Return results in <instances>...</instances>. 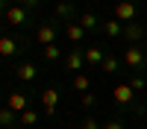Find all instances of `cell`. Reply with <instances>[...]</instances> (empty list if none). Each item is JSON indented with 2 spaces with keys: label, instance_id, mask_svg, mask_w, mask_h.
Listing matches in <instances>:
<instances>
[{
  "label": "cell",
  "instance_id": "cell-1",
  "mask_svg": "<svg viewBox=\"0 0 147 129\" xmlns=\"http://www.w3.org/2000/svg\"><path fill=\"white\" fill-rule=\"evenodd\" d=\"M121 62H124L127 68H132L136 74H141V70L147 68V53L141 50L138 44H127V50H124V56H121Z\"/></svg>",
  "mask_w": 147,
  "mask_h": 129
},
{
  "label": "cell",
  "instance_id": "cell-2",
  "mask_svg": "<svg viewBox=\"0 0 147 129\" xmlns=\"http://www.w3.org/2000/svg\"><path fill=\"white\" fill-rule=\"evenodd\" d=\"M136 97L138 94L129 88V82H118V85L112 88V100L121 106V109H136Z\"/></svg>",
  "mask_w": 147,
  "mask_h": 129
},
{
  "label": "cell",
  "instance_id": "cell-3",
  "mask_svg": "<svg viewBox=\"0 0 147 129\" xmlns=\"http://www.w3.org/2000/svg\"><path fill=\"white\" fill-rule=\"evenodd\" d=\"M56 38H59L56 23H41V27L35 29V44H41V47H47V44H56Z\"/></svg>",
  "mask_w": 147,
  "mask_h": 129
},
{
  "label": "cell",
  "instance_id": "cell-4",
  "mask_svg": "<svg viewBox=\"0 0 147 129\" xmlns=\"http://www.w3.org/2000/svg\"><path fill=\"white\" fill-rule=\"evenodd\" d=\"M136 12H138V6L132 3V0H121V3L115 6V18L121 23H132L136 21Z\"/></svg>",
  "mask_w": 147,
  "mask_h": 129
},
{
  "label": "cell",
  "instance_id": "cell-5",
  "mask_svg": "<svg viewBox=\"0 0 147 129\" xmlns=\"http://www.w3.org/2000/svg\"><path fill=\"white\" fill-rule=\"evenodd\" d=\"M82 65H85V50L74 47V50L65 56V68H68V70H74V74H82Z\"/></svg>",
  "mask_w": 147,
  "mask_h": 129
},
{
  "label": "cell",
  "instance_id": "cell-6",
  "mask_svg": "<svg viewBox=\"0 0 147 129\" xmlns=\"http://www.w3.org/2000/svg\"><path fill=\"white\" fill-rule=\"evenodd\" d=\"M30 18V9H24V6H9L6 9V23H12V27H24Z\"/></svg>",
  "mask_w": 147,
  "mask_h": 129
},
{
  "label": "cell",
  "instance_id": "cell-7",
  "mask_svg": "<svg viewBox=\"0 0 147 129\" xmlns=\"http://www.w3.org/2000/svg\"><path fill=\"white\" fill-rule=\"evenodd\" d=\"M53 18L56 21H77L80 15H77V9H74V3H68V0H62V3H56V9H53Z\"/></svg>",
  "mask_w": 147,
  "mask_h": 129
},
{
  "label": "cell",
  "instance_id": "cell-8",
  "mask_svg": "<svg viewBox=\"0 0 147 129\" xmlns=\"http://www.w3.org/2000/svg\"><path fill=\"white\" fill-rule=\"evenodd\" d=\"M15 76H18L21 82H35V76H38V68H35L32 62H21V65L15 68Z\"/></svg>",
  "mask_w": 147,
  "mask_h": 129
},
{
  "label": "cell",
  "instance_id": "cell-9",
  "mask_svg": "<svg viewBox=\"0 0 147 129\" xmlns=\"http://www.w3.org/2000/svg\"><path fill=\"white\" fill-rule=\"evenodd\" d=\"M124 38H127L129 44H138V41L144 38V27H138L136 21H132V23H124Z\"/></svg>",
  "mask_w": 147,
  "mask_h": 129
},
{
  "label": "cell",
  "instance_id": "cell-10",
  "mask_svg": "<svg viewBox=\"0 0 147 129\" xmlns=\"http://www.w3.org/2000/svg\"><path fill=\"white\" fill-rule=\"evenodd\" d=\"M41 103H44V112L53 114V112H56V103H59V88H44Z\"/></svg>",
  "mask_w": 147,
  "mask_h": 129
},
{
  "label": "cell",
  "instance_id": "cell-11",
  "mask_svg": "<svg viewBox=\"0 0 147 129\" xmlns=\"http://www.w3.org/2000/svg\"><path fill=\"white\" fill-rule=\"evenodd\" d=\"M77 23H80V27H82L85 32H91V29H97V27H100V18H97L94 12H80Z\"/></svg>",
  "mask_w": 147,
  "mask_h": 129
},
{
  "label": "cell",
  "instance_id": "cell-12",
  "mask_svg": "<svg viewBox=\"0 0 147 129\" xmlns=\"http://www.w3.org/2000/svg\"><path fill=\"white\" fill-rule=\"evenodd\" d=\"M121 59L118 56H112V53H106V59H103V65H100V70L103 74H109V76H115V74H121Z\"/></svg>",
  "mask_w": 147,
  "mask_h": 129
},
{
  "label": "cell",
  "instance_id": "cell-13",
  "mask_svg": "<svg viewBox=\"0 0 147 129\" xmlns=\"http://www.w3.org/2000/svg\"><path fill=\"white\" fill-rule=\"evenodd\" d=\"M6 106L15 114H21V112H27V97H24L21 91H15V94H9V100H6Z\"/></svg>",
  "mask_w": 147,
  "mask_h": 129
},
{
  "label": "cell",
  "instance_id": "cell-14",
  "mask_svg": "<svg viewBox=\"0 0 147 129\" xmlns=\"http://www.w3.org/2000/svg\"><path fill=\"white\" fill-rule=\"evenodd\" d=\"M71 88H74V91H80V94H88V88H91V79L85 76V74H74V79H71Z\"/></svg>",
  "mask_w": 147,
  "mask_h": 129
},
{
  "label": "cell",
  "instance_id": "cell-15",
  "mask_svg": "<svg viewBox=\"0 0 147 129\" xmlns=\"http://www.w3.org/2000/svg\"><path fill=\"white\" fill-rule=\"evenodd\" d=\"M65 35H68V41H74V44H80V41H82V35H85V29L80 27L77 21H71L68 27H65Z\"/></svg>",
  "mask_w": 147,
  "mask_h": 129
},
{
  "label": "cell",
  "instance_id": "cell-16",
  "mask_svg": "<svg viewBox=\"0 0 147 129\" xmlns=\"http://www.w3.org/2000/svg\"><path fill=\"white\" fill-rule=\"evenodd\" d=\"M103 59H106V53L100 50V47H88V50H85V65H97L100 68Z\"/></svg>",
  "mask_w": 147,
  "mask_h": 129
},
{
  "label": "cell",
  "instance_id": "cell-17",
  "mask_svg": "<svg viewBox=\"0 0 147 129\" xmlns=\"http://www.w3.org/2000/svg\"><path fill=\"white\" fill-rule=\"evenodd\" d=\"M15 53H18V41L9 38V35H3V38H0V59L3 56H15Z\"/></svg>",
  "mask_w": 147,
  "mask_h": 129
},
{
  "label": "cell",
  "instance_id": "cell-18",
  "mask_svg": "<svg viewBox=\"0 0 147 129\" xmlns=\"http://www.w3.org/2000/svg\"><path fill=\"white\" fill-rule=\"evenodd\" d=\"M103 32L112 35V38H118V35H124V23H121L118 18H109V21L103 23Z\"/></svg>",
  "mask_w": 147,
  "mask_h": 129
},
{
  "label": "cell",
  "instance_id": "cell-19",
  "mask_svg": "<svg viewBox=\"0 0 147 129\" xmlns=\"http://www.w3.org/2000/svg\"><path fill=\"white\" fill-rule=\"evenodd\" d=\"M127 82H129V88L136 91V94H141V91H147V76H144V74H136V76H129Z\"/></svg>",
  "mask_w": 147,
  "mask_h": 129
},
{
  "label": "cell",
  "instance_id": "cell-20",
  "mask_svg": "<svg viewBox=\"0 0 147 129\" xmlns=\"http://www.w3.org/2000/svg\"><path fill=\"white\" fill-rule=\"evenodd\" d=\"M3 126H15V112H12L9 106L0 109V129H3Z\"/></svg>",
  "mask_w": 147,
  "mask_h": 129
},
{
  "label": "cell",
  "instance_id": "cell-21",
  "mask_svg": "<svg viewBox=\"0 0 147 129\" xmlns=\"http://www.w3.org/2000/svg\"><path fill=\"white\" fill-rule=\"evenodd\" d=\"M41 53H44V59H47V62H56V59L62 56L59 44H47V47H41Z\"/></svg>",
  "mask_w": 147,
  "mask_h": 129
},
{
  "label": "cell",
  "instance_id": "cell-22",
  "mask_svg": "<svg viewBox=\"0 0 147 129\" xmlns=\"http://www.w3.org/2000/svg\"><path fill=\"white\" fill-rule=\"evenodd\" d=\"M35 123H38V112H32V109L21 112V126H35Z\"/></svg>",
  "mask_w": 147,
  "mask_h": 129
},
{
  "label": "cell",
  "instance_id": "cell-23",
  "mask_svg": "<svg viewBox=\"0 0 147 129\" xmlns=\"http://www.w3.org/2000/svg\"><path fill=\"white\" fill-rule=\"evenodd\" d=\"M80 129H103V126H100V123H97V120H94V117H85V120L80 123Z\"/></svg>",
  "mask_w": 147,
  "mask_h": 129
},
{
  "label": "cell",
  "instance_id": "cell-24",
  "mask_svg": "<svg viewBox=\"0 0 147 129\" xmlns=\"http://www.w3.org/2000/svg\"><path fill=\"white\" fill-rule=\"evenodd\" d=\"M103 129H127V123L115 117V120H106V123H103Z\"/></svg>",
  "mask_w": 147,
  "mask_h": 129
},
{
  "label": "cell",
  "instance_id": "cell-25",
  "mask_svg": "<svg viewBox=\"0 0 147 129\" xmlns=\"http://www.w3.org/2000/svg\"><path fill=\"white\" fill-rule=\"evenodd\" d=\"M94 103H97V97H94L91 91H88V94H82V106H85V109H91Z\"/></svg>",
  "mask_w": 147,
  "mask_h": 129
},
{
  "label": "cell",
  "instance_id": "cell-26",
  "mask_svg": "<svg viewBox=\"0 0 147 129\" xmlns=\"http://www.w3.org/2000/svg\"><path fill=\"white\" fill-rule=\"evenodd\" d=\"M30 0H12V6H27Z\"/></svg>",
  "mask_w": 147,
  "mask_h": 129
},
{
  "label": "cell",
  "instance_id": "cell-27",
  "mask_svg": "<svg viewBox=\"0 0 147 129\" xmlns=\"http://www.w3.org/2000/svg\"><path fill=\"white\" fill-rule=\"evenodd\" d=\"M3 6H6V0H0V12H6V9H3Z\"/></svg>",
  "mask_w": 147,
  "mask_h": 129
},
{
  "label": "cell",
  "instance_id": "cell-28",
  "mask_svg": "<svg viewBox=\"0 0 147 129\" xmlns=\"http://www.w3.org/2000/svg\"><path fill=\"white\" fill-rule=\"evenodd\" d=\"M3 129H21V126H18V123H15V126H3Z\"/></svg>",
  "mask_w": 147,
  "mask_h": 129
},
{
  "label": "cell",
  "instance_id": "cell-29",
  "mask_svg": "<svg viewBox=\"0 0 147 129\" xmlns=\"http://www.w3.org/2000/svg\"><path fill=\"white\" fill-rule=\"evenodd\" d=\"M0 38H3V23H0Z\"/></svg>",
  "mask_w": 147,
  "mask_h": 129
},
{
  "label": "cell",
  "instance_id": "cell-30",
  "mask_svg": "<svg viewBox=\"0 0 147 129\" xmlns=\"http://www.w3.org/2000/svg\"><path fill=\"white\" fill-rule=\"evenodd\" d=\"M0 62H3V59H0Z\"/></svg>",
  "mask_w": 147,
  "mask_h": 129
}]
</instances>
